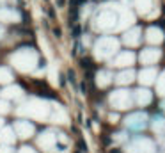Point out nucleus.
Wrapping results in <instances>:
<instances>
[{
  "mask_svg": "<svg viewBox=\"0 0 165 153\" xmlns=\"http://www.w3.org/2000/svg\"><path fill=\"white\" fill-rule=\"evenodd\" d=\"M80 34H82V29H80V25H75V27H73V36H75V37H78Z\"/></svg>",
  "mask_w": 165,
  "mask_h": 153,
  "instance_id": "nucleus-5",
  "label": "nucleus"
},
{
  "mask_svg": "<svg viewBox=\"0 0 165 153\" xmlns=\"http://www.w3.org/2000/svg\"><path fill=\"white\" fill-rule=\"evenodd\" d=\"M76 20H78V7L71 5V22H76Z\"/></svg>",
  "mask_w": 165,
  "mask_h": 153,
  "instance_id": "nucleus-3",
  "label": "nucleus"
},
{
  "mask_svg": "<svg viewBox=\"0 0 165 153\" xmlns=\"http://www.w3.org/2000/svg\"><path fill=\"white\" fill-rule=\"evenodd\" d=\"M84 4H87V0H71V5H76V7L84 5Z\"/></svg>",
  "mask_w": 165,
  "mask_h": 153,
  "instance_id": "nucleus-4",
  "label": "nucleus"
},
{
  "mask_svg": "<svg viewBox=\"0 0 165 153\" xmlns=\"http://www.w3.org/2000/svg\"><path fill=\"white\" fill-rule=\"evenodd\" d=\"M46 2H48V0H46Z\"/></svg>",
  "mask_w": 165,
  "mask_h": 153,
  "instance_id": "nucleus-11",
  "label": "nucleus"
},
{
  "mask_svg": "<svg viewBox=\"0 0 165 153\" xmlns=\"http://www.w3.org/2000/svg\"><path fill=\"white\" fill-rule=\"evenodd\" d=\"M80 91H82V93H87V84H85V80H84V82H80Z\"/></svg>",
  "mask_w": 165,
  "mask_h": 153,
  "instance_id": "nucleus-6",
  "label": "nucleus"
},
{
  "mask_svg": "<svg viewBox=\"0 0 165 153\" xmlns=\"http://www.w3.org/2000/svg\"><path fill=\"white\" fill-rule=\"evenodd\" d=\"M80 64L84 66V68H87V69H92V61H91L89 57H84V59L80 61Z\"/></svg>",
  "mask_w": 165,
  "mask_h": 153,
  "instance_id": "nucleus-2",
  "label": "nucleus"
},
{
  "mask_svg": "<svg viewBox=\"0 0 165 153\" xmlns=\"http://www.w3.org/2000/svg\"><path fill=\"white\" fill-rule=\"evenodd\" d=\"M53 34H55V36L59 37V36H60V34H62V32H60V29H53Z\"/></svg>",
  "mask_w": 165,
  "mask_h": 153,
  "instance_id": "nucleus-7",
  "label": "nucleus"
},
{
  "mask_svg": "<svg viewBox=\"0 0 165 153\" xmlns=\"http://www.w3.org/2000/svg\"><path fill=\"white\" fill-rule=\"evenodd\" d=\"M108 153H121V151H119V150H110Z\"/></svg>",
  "mask_w": 165,
  "mask_h": 153,
  "instance_id": "nucleus-10",
  "label": "nucleus"
},
{
  "mask_svg": "<svg viewBox=\"0 0 165 153\" xmlns=\"http://www.w3.org/2000/svg\"><path fill=\"white\" fill-rule=\"evenodd\" d=\"M64 4H66V0H57V5H59V7H62Z\"/></svg>",
  "mask_w": 165,
  "mask_h": 153,
  "instance_id": "nucleus-8",
  "label": "nucleus"
},
{
  "mask_svg": "<svg viewBox=\"0 0 165 153\" xmlns=\"http://www.w3.org/2000/svg\"><path fill=\"white\" fill-rule=\"evenodd\" d=\"M68 80H69V82H71V86H73V87H76L78 86V82H76V77H75V71H68Z\"/></svg>",
  "mask_w": 165,
  "mask_h": 153,
  "instance_id": "nucleus-1",
  "label": "nucleus"
},
{
  "mask_svg": "<svg viewBox=\"0 0 165 153\" xmlns=\"http://www.w3.org/2000/svg\"><path fill=\"white\" fill-rule=\"evenodd\" d=\"M60 86H62V87L66 86V78H64V77H60Z\"/></svg>",
  "mask_w": 165,
  "mask_h": 153,
  "instance_id": "nucleus-9",
  "label": "nucleus"
}]
</instances>
